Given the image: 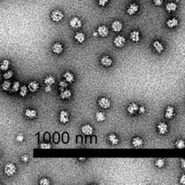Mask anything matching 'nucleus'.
<instances>
[{"label": "nucleus", "instance_id": "nucleus-1", "mask_svg": "<svg viewBox=\"0 0 185 185\" xmlns=\"http://www.w3.org/2000/svg\"><path fill=\"white\" fill-rule=\"evenodd\" d=\"M16 166L14 163H7L6 166H5V169H4V171H5V173L8 176H13L14 174L16 172Z\"/></svg>", "mask_w": 185, "mask_h": 185}, {"label": "nucleus", "instance_id": "nucleus-2", "mask_svg": "<svg viewBox=\"0 0 185 185\" xmlns=\"http://www.w3.org/2000/svg\"><path fill=\"white\" fill-rule=\"evenodd\" d=\"M51 18L54 22H59L64 18V14L59 10H55L51 14Z\"/></svg>", "mask_w": 185, "mask_h": 185}, {"label": "nucleus", "instance_id": "nucleus-3", "mask_svg": "<svg viewBox=\"0 0 185 185\" xmlns=\"http://www.w3.org/2000/svg\"><path fill=\"white\" fill-rule=\"evenodd\" d=\"M82 20L78 17H73L69 20V26L73 29H78L82 27Z\"/></svg>", "mask_w": 185, "mask_h": 185}, {"label": "nucleus", "instance_id": "nucleus-4", "mask_svg": "<svg viewBox=\"0 0 185 185\" xmlns=\"http://www.w3.org/2000/svg\"><path fill=\"white\" fill-rule=\"evenodd\" d=\"M98 104L101 109H106L110 108L111 106V101L110 99L106 97L100 98L98 101Z\"/></svg>", "mask_w": 185, "mask_h": 185}, {"label": "nucleus", "instance_id": "nucleus-5", "mask_svg": "<svg viewBox=\"0 0 185 185\" xmlns=\"http://www.w3.org/2000/svg\"><path fill=\"white\" fill-rule=\"evenodd\" d=\"M125 43H126V39L122 35H117L114 39V44L117 48H122L125 45Z\"/></svg>", "mask_w": 185, "mask_h": 185}, {"label": "nucleus", "instance_id": "nucleus-6", "mask_svg": "<svg viewBox=\"0 0 185 185\" xmlns=\"http://www.w3.org/2000/svg\"><path fill=\"white\" fill-rule=\"evenodd\" d=\"M101 65L103 67H109L113 64V60H112V59L109 56L105 55V56H103L101 58Z\"/></svg>", "mask_w": 185, "mask_h": 185}, {"label": "nucleus", "instance_id": "nucleus-7", "mask_svg": "<svg viewBox=\"0 0 185 185\" xmlns=\"http://www.w3.org/2000/svg\"><path fill=\"white\" fill-rule=\"evenodd\" d=\"M52 52H54L56 54H60L63 52L64 51V47L62 44L59 42H56L52 45Z\"/></svg>", "mask_w": 185, "mask_h": 185}, {"label": "nucleus", "instance_id": "nucleus-8", "mask_svg": "<svg viewBox=\"0 0 185 185\" xmlns=\"http://www.w3.org/2000/svg\"><path fill=\"white\" fill-rule=\"evenodd\" d=\"M139 11V5L135 3L130 4L127 9V13L129 15H134Z\"/></svg>", "mask_w": 185, "mask_h": 185}, {"label": "nucleus", "instance_id": "nucleus-9", "mask_svg": "<svg viewBox=\"0 0 185 185\" xmlns=\"http://www.w3.org/2000/svg\"><path fill=\"white\" fill-rule=\"evenodd\" d=\"M97 31L99 32V36L101 37V38H106V37H107L109 33V28L106 25H103L99 26Z\"/></svg>", "mask_w": 185, "mask_h": 185}, {"label": "nucleus", "instance_id": "nucleus-10", "mask_svg": "<svg viewBox=\"0 0 185 185\" xmlns=\"http://www.w3.org/2000/svg\"><path fill=\"white\" fill-rule=\"evenodd\" d=\"M59 122L62 124H67L69 120V115L67 112L65 110L61 111L59 113Z\"/></svg>", "mask_w": 185, "mask_h": 185}, {"label": "nucleus", "instance_id": "nucleus-11", "mask_svg": "<svg viewBox=\"0 0 185 185\" xmlns=\"http://www.w3.org/2000/svg\"><path fill=\"white\" fill-rule=\"evenodd\" d=\"M111 26H112V31L116 33H119L122 31V28H123V25H122V22H120L119 20L113 21Z\"/></svg>", "mask_w": 185, "mask_h": 185}, {"label": "nucleus", "instance_id": "nucleus-12", "mask_svg": "<svg viewBox=\"0 0 185 185\" xmlns=\"http://www.w3.org/2000/svg\"><path fill=\"white\" fill-rule=\"evenodd\" d=\"M158 132L160 135H165L168 132V125L165 122H159L157 125Z\"/></svg>", "mask_w": 185, "mask_h": 185}, {"label": "nucleus", "instance_id": "nucleus-13", "mask_svg": "<svg viewBox=\"0 0 185 185\" xmlns=\"http://www.w3.org/2000/svg\"><path fill=\"white\" fill-rule=\"evenodd\" d=\"M175 115V109L173 106H169L166 109V111H165L164 116L166 119H171Z\"/></svg>", "mask_w": 185, "mask_h": 185}, {"label": "nucleus", "instance_id": "nucleus-14", "mask_svg": "<svg viewBox=\"0 0 185 185\" xmlns=\"http://www.w3.org/2000/svg\"><path fill=\"white\" fill-rule=\"evenodd\" d=\"M81 132L85 135H90L93 132V128H92V127L90 124H84L81 127Z\"/></svg>", "mask_w": 185, "mask_h": 185}, {"label": "nucleus", "instance_id": "nucleus-15", "mask_svg": "<svg viewBox=\"0 0 185 185\" xmlns=\"http://www.w3.org/2000/svg\"><path fill=\"white\" fill-rule=\"evenodd\" d=\"M127 110L128 113H129V114L133 115V114H136L137 112L139 111V107H138V106L137 103H132L127 106Z\"/></svg>", "mask_w": 185, "mask_h": 185}, {"label": "nucleus", "instance_id": "nucleus-16", "mask_svg": "<svg viewBox=\"0 0 185 185\" xmlns=\"http://www.w3.org/2000/svg\"><path fill=\"white\" fill-rule=\"evenodd\" d=\"M129 38L133 42H138L140 40V33L138 31H133L129 34Z\"/></svg>", "mask_w": 185, "mask_h": 185}, {"label": "nucleus", "instance_id": "nucleus-17", "mask_svg": "<svg viewBox=\"0 0 185 185\" xmlns=\"http://www.w3.org/2000/svg\"><path fill=\"white\" fill-rule=\"evenodd\" d=\"M132 145L133 146V147L136 148L142 147L143 145V140L140 137H135L132 139Z\"/></svg>", "mask_w": 185, "mask_h": 185}, {"label": "nucleus", "instance_id": "nucleus-18", "mask_svg": "<svg viewBox=\"0 0 185 185\" xmlns=\"http://www.w3.org/2000/svg\"><path fill=\"white\" fill-rule=\"evenodd\" d=\"M153 46L158 53H162L164 51V46L159 41H155L153 42Z\"/></svg>", "mask_w": 185, "mask_h": 185}, {"label": "nucleus", "instance_id": "nucleus-19", "mask_svg": "<svg viewBox=\"0 0 185 185\" xmlns=\"http://www.w3.org/2000/svg\"><path fill=\"white\" fill-rule=\"evenodd\" d=\"M28 89L29 91L31 92H35L38 89H39V83L36 81H31L28 83Z\"/></svg>", "mask_w": 185, "mask_h": 185}, {"label": "nucleus", "instance_id": "nucleus-20", "mask_svg": "<svg viewBox=\"0 0 185 185\" xmlns=\"http://www.w3.org/2000/svg\"><path fill=\"white\" fill-rule=\"evenodd\" d=\"M166 24L168 28H176V27H177L179 25V20L175 18H171V19H169L166 21Z\"/></svg>", "mask_w": 185, "mask_h": 185}, {"label": "nucleus", "instance_id": "nucleus-21", "mask_svg": "<svg viewBox=\"0 0 185 185\" xmlns=\"http://www.w3.org/2000/svg\"><path fill=\"white\" fill-rule=\"evenodd\" d=\"M25 115L28 119H35L37 116V112L35 109H27L25 111Z\"/></svg>", "mask_w": 185, "mask_h": 185}, {"label": "nucleus", "instance_id": "nucleus-22", "mask_svg": "<svg viewBox=\"0 0 185 185\" xmlns=\"http://www.w3.org/2000/svg\"><path fill=\"white\" fill-rule=\"evenodd\" d=\"M63 77L65 79V80L69 82V83H72L74 82V80H75V76H74V75L72 72H69V71L65 72V74L63 75Z\"/></svg>", "mask_w": 185, "mask_h": 185}, {"label": "nucleus", "instance_id": "nucleus-23", "mask_svg": "<svg viewBox=\"0 0 185 185\" xmlns=\"http://www.w3.org/2000/svg\"><path fill=\"white\" fill-rule=\"evenodd\" d=\"M75 39L79 44H82L85 41V35L82 32H77L75 35Z\"/></svg>", "mask_w": 185, "mask_h": 185}, {"label": "nucleus", "instance_id": "nucleus-24", "mask_svg": "<svg viewBox=\"0 0 185 185\" xmlns=\"http://www.w3.org/2000/svg\"><path fill=\"white\" fill-rule=\"evenodd\" d=\"M166 10L168 12H175L177 9V5L174 2H169L166 5Z\"/></svg>", "mask_w": 185, "mask_h": 185}, {"label": "nucleus", "instance_id": "nucleus-25", "mask_svg": "<svg viewBox=\"0 0 185 185\" xmlns=\"http://www.w3.org/2000/svg\"><path fill=\"white\" fill-rule=\"evenodd\" d=\"M72 96V91L70 90H63L60 93V98L62 99H69Z\"/></svg>", "mask_w": 185, "mask_h": 185}, {"label": "nucleus", "instance_id": "nucleus-26", "mask_svg": "<svg viewBox=\"0 0 185 185\" xmlns=\"http://www.w3.org/2000/svg\"><path fill=\"white\" fill-rule=\"evenodd\" d=\"M44 83L46 84V85H51L52 86V85L55 83V78L53 76V75H48V76L44 78Z\"/></svg>", "mask_w": 185, "mask_h": 185}, {"label": "nucleus", "instance_id": "nucleus-27", "mask_svg": "<svg viewBox=\"0 0 185 185\" xmlns=\"http://www.w3.org/2000/svg\"><path fill=\"white\" fill-rule=\"evenodd\" d=\"M108 140L112 143V145H117L119 143V140L118 137L114 134H110L108 137Z\"/></svg>", "mask_w": 185, "mask_h": 185}, {"label": "nucleus", "instance_id": "nucleus-28", "mask_svg": "<svg viewBox=\"0 0 185 185\" xmlns=\"http://www.w3.org/2000/svg\"><path fill=\"white\" fill-rule=\"evenodd\" d=\"M95 118H96V120L97 122H102L106 119V116H105V114L102 112H96V115H95Z\"/></svg>", "mask_w": 185, "mask_h": 185}, {"label": "nucleus", "instance_id": "nucleus-29", "mask_svg": "<svg viewBox=\"0 0 185 185\" xmlns=\"http://www.w3.org/2000/svg\"><path fill=\"white\" fill-rule=\"evenodd\" d=\"M175 146L178 149H184L185 148V141L183 139H178L175 142Z\"/></svg>", "mask_w": 185, "mask_h": 185}, {"label": "nucleus", "instance_id": "nucleus-30", "mask_svg": "<svg viewBox=\"0 0 185 185\" xmlns=\"http://www.w3.org/2000/svg\"><path fill=\"white\" fill-rule=\"evenodd\" d=\"M28 87H27L26 85H22V86L20 87V96H22V97H25V96L28 95Z\"/></svg>", "mask_w": 185, "mask_h": 185}, {"label": "nucleus", "instance_id": "nucleus-31", "mask_svg": "<svg viewBox=\"0 0 185 185\" xmlns=\"http://www.w3.org/2000/svg\"><path fill=\"white\" fill-rule=\"evenodd\" d=\"M10 65V62L9 60L4 59L2 62V64H1V69L2 71H7L9 69Z\"/></svg>", "mask_w": 185, "mask_h": 185}, {"label": "nucleus", "instance_id": "nucleus-32", "mask_svg": "<svg viewBox=\"0 0 185 185\" xmlns=\"http://www.w3.org/2000/svg\"><path fill=\"white\" fill-rule=\"evenodd\" d=\"M20 82L19 81H15V82H14L12 85V92H18V91H19L20 89Z\"/></svg>", "mask_w": 185, "mask_h": 185}, {"label": "nucleus", "instance_id": "nucleus-33", "mask_svg": "<svg viewBox=\"0 0 185 185\" xmlns=\"http://www.w3.org/2000/svg\"><path fill=\"white\" fill-rule=\"evenodd\" d=\"M11 85H12L11 82H10V81H8V80H5L2 85V90L5 91L9 90L10 89V88H12V87H11Z\"/></svg>", "mask_w": 185, "mask_h": 185}, {"label": "nucleus", "instance_id": "nucleus-34", "mask_svg": "<svg viewBox=\"0 0 185 185\" xmlns=\"http://www.w3.org/2000/svg\"><path fill=\"white\" fill-rule=\"evenodd\" d=\"M155 166L158 168H163L165 166V160L163 158H158L155 162Z\"/></svg>", "mask_w": 185, "mask_h": 185}, {"label": "nucleus", "instance_id": "nucleus-35", "mask_svg": "<svg viewBox=\"0 0 185 185\" xmlns=\"http://www.w3.org/2000/svg\"><path fill=\"white\" fill-rule=\"evenodd\" d=\"M12 76H13V72L11 70L5 71V73L3 74V78L5 80H10V78H12Z\"/></svg>", "mask_w": 185, "mask_h": 185}, {"label": "nucleus", "instance_id": "nucleus-36", "mask_svg": "<svg viewBox=\"0 0 185 185\" xmlns=\"http://www.w3.org/2000/svg\"><path fill=\"white\" fill-rule=\"evenodd\" d=\"M50 183L51 182L50 181H49V179H48V178H46V177L41 178L39 181V184L41 185H49L50 184Z\"/></svg>", "mask_w": 185, "mask_h": 185}, {"label": "nucleus", "instance_id": "nucleus-37", "mask_svg": "<svg viewBox=\"0 0 185 185\" xmlns=\"http://www.w3.org/2000/svg\"><path fill=\"white\" fill-rule=\"evenodd\" d=\"M52 148V145L48 143H43L41 144V148L43 150H49Z\"/></svg>", "mask_w": 185, "mask_h": 185}, {"label": "nucleus", "instance_id": "nucleus-38", "mask_svg": "<svg viewBox=\"0 0 185 185\" xmlns=\"http://www.w3.org/2000/svg\"><path fill=\"white\" fill-rule=\"evenodd\" d=\"M68 83H69V82H67L66 80H61L60 82H59V87H60L61 89L64 90V88H67V87L68 86Z\"/></svg>", "mask_w": 185, "mask_h": 185}, {"label": "nucleus", "instance_id": "nucleus-39", "mask_svg": "<svg viewBox=\"0 0 185 185\" xmlns=\"http://www.w3.org/2000/svg\"><path fill=\"white\" fill-rule=\"evenodd\" d=\"M109 2H110V0H99L98 4H99V6L105 7Z\"/></svg>", "mask_w": 185, "mask_h": 185}, {"label": "nucleus", "instance_id": "nucleus-40", "mask_svg": "<svg viewBox=\"0 0 185 185\" xmlns=\"http://www.w3.org/2000/svg\"><path fill=\"white\" fill-rule=\"evenodd\" d=\"M16 140L18 142H19V143H22V142L24 140L23 135H22V134H19V135H17Z\"/></svg>", "mask_w": 185, "mask_h": 185}, {"label": "nucleus", "instance_id": "nucleus-41", "mask_svg": "<svg viewBox=\"0 0 185 185\" xmlns=\"http://www.w3.org/2000/svg\"><path fill=\"white\" fill-rule=\"evenodd\" d=\"M153 2L156 6H161L163 3V0H153Z\"/></svg>", "mask_w": 185, "mask_h": 185}, {"label": "nucleus", "instance_id": "nucleus-42", "mask_svg": "<svg viewBox=\"0 0 185 185\" xmlns=\"http://www.w3.org/2000/svg\"><path fill=\"white\" fill-rule=\"evenodd\" d=\"M21 161H22L23 163H27V162L29 161V156L28 155H23V156L21 157Z\"/></svg>", "mask_w": 185, "mask_h": 185}, {"label": "nucleus", "instance_id": "nucleus-43", "mask_svg": "<svg viewBox=\"0 0 185 185\" xmlns=\"http://www.w3.org/2000/svg\"><path fill=\"white\" fill-rule=\"evenodd\" d=\"M139 113L140 114H144L145 112H146V108H145V106H141L140 107H139Z\"/></svg>", "mask_w": 185, "mask_h": 185}, {"label": "nucleus", "instance_id": "nucleus-44", "mask_svg": "<svg viewBox=\"0 0 185 185\" xmlns=\"http://www.w3.org/2000/svg\"><path fill=\"white\" fill-rule=\"evenodd\" d=\"M179 182L182 184H185V175H182L179 179Z\"/></svg>", "mask_w": 185, "mask_h": 185}, {"label": "nucleus", "instance_id": "nucleus-45", "mask_svg": "<svg viewBox=\"0 0 185 185\" xmlns=\"http://www.w3.org/2000/svg\"><path fill=\"white\" fill-rule=\"evenodd\" d=\"M45 91L46 92H52V87H51V85H46V87L45 88Z\"/></svg>", "mask_w": 185, "mask_h": 185}, {"label": "nucleus", "instance_id": "nucleus-46", "mask_svg": "<svg viewBox=\"0 0 185 185\" xmlns=\"http://www.w3.org/2000/svg\"><path fill=\"white\" fill-rule=\"evenodd\" d=\"M181 166H182V169L185 170V158L182 161V164H181Z\"/></svg>", "mask_w": 185, "mask_h": 185}, {"label": "nucleus", "instance_id": "nucleus-47", "mask_svg": "<svg viewBox=\"0 0 185 185\" xmlns=\"http://www.w3.org/2000/svg\"><path fill=\"white\" fill-rule=\"evenodd\" d=\"M92 35H93V36L94 37H98L99 35V32H93L92 33Z\"/></svg>", "mask_w": 185, "mask_h": 185}, {"label": "nucleus", "instance_id": "nucleus-48", "mask_svg": "<svg viewBox=\"0 0 185 185\" xmlns=\"http://www.w3.org/2000/svg\"><path fill=\"white\" fill-rule=\"evenodd\" d=\"M79 160L80 161H85V158H80Z\"/></svg>", "mask_w": 185, "mask_h": 185}, {"label": "nucleus", "instance_id": "nucleus-49", "mask_svg": "<svg viewBox=\"0 0 185 185\" xmlns=\"http://www.w3.org/2000/svg\"><path fill=\"white\" fill-rule=\"evenodd\" d=\"M174 1H175V2H179V0H174Z\"/></svg>", "mask_w": 185, "mask_h": 185}]
</instances>
